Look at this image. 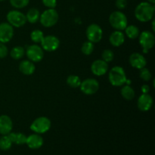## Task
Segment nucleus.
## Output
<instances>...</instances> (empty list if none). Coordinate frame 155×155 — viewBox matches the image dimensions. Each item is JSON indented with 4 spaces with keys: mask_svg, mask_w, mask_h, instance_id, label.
<instances>
[{
    "mask_svg": "<svg viewBox=\"0 0 155 155\" xmlns=\"http://www.w3.org/2000/svg\"><path fill=\"white\" fill-rule=\"evenodd\" d=\"M154 6L153 4L143 2L136 6L135 9V16L138 21L141 22H148L154 17Z\"/></svg>",
    "mask_w": 155,
    "mask_h": 155,
    "instance_id": "nucleus-1",
    "label": "nucleus"
},
{
    "mask_svg": "<svg viewBox=\"0 0 155 155\" xmlns=\"http://www.w3.org/2000/svg\"><path fill=\"white\" fill-rule=\"evenodd\" d=\"M108 79L110 84L114 86H121L127 82V78L125 71L123 68L115 66L110 71Z\"/></svg>",
    "mask_w": 155,
    "mask_h": 155,
    "instance_id": "nucleus-2",
    "label": "nucleus"
},
{
    "mask_svg": "<svg viewBox=\"0 0 155 155\" xmlns=\"http://www.w3.org/2000/svg\"><path fill=\"white\" fill-rule=\"evenodd\" d=\"M109 22L111 27L115 30L122 31L127 27L128 21L125 14L120 11H115L110 14L109 17Z\"/></svg>",
    "mask_w": 155,
    "mask_h": 155,
    "instance_id": "nucleus-3",
    "label": "nucleus"
},
{
    "mask_svg": "<svg viewBox=\"0 0 155 155\" xmlns=\"http://www.w3.org/2000/svg\"><path fill=\"white\" fill-rule=\"evenodd\" d=\"M58 13L54 8H48L40 15L39 21L45 27H51L55 25L58 21Z\"/></svg>",
    "mask_w": 155,
    "mask_h": 155,
    "instance_id": "nucleus-4",
    "label": "nucleus"
},
{
    "mask_svg": "<svg viewBox=\"0 0 155 155\" xmlns=\"http://www.w3.org/2000/svg\"><path fill=\"white\" fill-rule=\"evenodd\" d=\"M51 120L46 117H39L34 120L30 125V130L37 134H43L51 128Z\"/></svg>",
    "mask_w": 155,
    "mask_h": 155,
    "instance_id": "nucleus-5",
    "label": "nucleus"
},
{
    "mask_svg": "<svg viewBox=\"0 0 155 155\" xmlns=\"http://www.w3.org/2000/svg\"><path fill=\"white\" fill-rule=\"evenodd\" d=\"M7 21L8 24H10L12 27H21L27 22L26 15H24L22 12L17 10L10 11L7 14Z\"/></svg>",
    "mask_w": 155,
    "mask_h": 155,
    "instance_id": "nucleus-6",
    "label": "nucleus"
},
{
    "mask_svg": "<svg viewBox=\"0 0 155 155\" xmlns=\"http://www.w3.org/2000/svg\"><path fill=\"white\" fill-rule=\"evenodd\" d=\"M139 44L142 47L144 53H147L153 48L155 43L154 33L150 31H143L139 36Z\"/></svg>",
    "mask_w": 155,
    "mask_h": 155,
    "instance_id": "nucleus-7",
    "label": "nucleus"
},
{
    "mask_svg": "<svg viewBox=\"0 0 155 155\" xmlns=\"http://www.w3.org/2000/svg\"><path fill=\"white\" fill-rule=\"evenodd\" d=\"M86 37L88 41L97 43L101 40L103 36V31L101 27L96 24H92L86 29Z\"/></svg>",
    "mask_w": 155,
    "mask_h": 155,
    "instance_id": "nucleus-8",
    "label": "nucleus"
},
{
    "mask_svg": "<svg viewBox=\"0 0 155 155\" xmlns=\"http://www.w3.org/2000/svg\"><path fill=\"white\" fill-rule=\"evenodd\" d=\"M80 88V90L83 93L88 95H91L98 92V90L99 89V83L95 79L89 78L81 82Z\"/></svg>",
    "mask_w": 155,
    "mask_h": 155,
    "instance_id": "nucleus-9",
    "label": "nucleus"
},
{
    "mask_svg": "<svg viewBox=\"0 0 155 155\" xmlns=\"http://www.w3.org/2000/svg\"><path fill=\"white\" fill-rule=\"evenodd\" d=\"M26 55L32 62H39L44 57V51L42 47L37 45H31L27 47Z\"/></svg>",
    "mask_w": 155,
    "mask_h": 155,
    "instance_id": "nucleus-10",
    "label": "nucleus"
},
{
    "mask_svg": "<svg viewBox=\"0 0 155 155\" xmlns=\"http://www.w3.org/2000/svg\"><path fill=\"white\" fill-rule=\"evenodd\" d=\"M40 43L43 50L46 51H54L58 48L60 45V41L58 38L56 37L55 36L48 35V36H44L43 39Z\"/></svg>",
    "mask_w": 155,
    "mask_h": 155,
    "instance_id": "nucleus-11",
    "label": "nucleus"
},
{
    "mask_svg": "<svg viewBox=\"0 0 155 155\" xmlns=\"http://www.w3.org/2000/svg\"><path fill=\"white\" fill-rule=\"evenodd\" d=\"M13 36V27L8 23H1L0 24V42H2V43L8 42L12 39Z\"/></svg>",
    "mask_w": 155,
    "mask_h": 155,
    "instance_id": "nucleus-12",
    "label": "nucleus"
},
{
    "mask_svg": "<svg viewBox=\"0 0 155 155\" xmlns=\"http://www.w3.org/2000/svg\"><path fill=\"white\" fill-rule=\"evenodd\" d=\"M108 70L107 63L103 61L102 59H98L92 62L91 65V71L92 74L95 76H103L107 73Z\"/></svg>",
    "mask_w": 155,
    "mask_h": 155,
    "instance_id": "nucleus-13",
    "label": "nucleus"
},
{
    "mask_svg": "<svg viewBox=\"0 0 155 155\" xmlns=\"http://www.w3.org/2000/svg\"><path fill=\"white\" fill-rule=\"evenodd\" d=\"M153 105V98L149 94H143L139 96L137 101V106L142 111H148Z\"/></svg>",
    "mask_w": 155,
    "mask_h": 155,
    "instance_id": "nucleus-14",
    "label": "nucleus"
},
{
    "mask_svg": "<svg viewBox=\"0 0 155 155\" xmlns=\"http://www.w3.org/2000/svg\"><path fill=\"white\" fill-rule=\"evenodd\" d=\"M44 140L40 134L34 133V134L30 135L27 137L26 144L30 149H39L43 145Z\"/></svg>",
    "mask_w": 155,
    "mask_h": 155,
    "instance_id": "nucleus-15",
    "label": "nucleus"
},
{
    "mask_svg": "<svg viewBox=\"0 0 155 155\" xmlns=\"http://www.w3.org/2000/svg\"><path fill=\"white\" fill-rule=\"evenodd\" d=\"M130 64L132 67L136 68V69H142L145 68L146 66V59L144 57L143 54L138 52H134L130 56Z\"/></svg>",
    "mask_w": 155,
    "mask_h": 155,
    "instance_id": "nucleus-16",
    "label": "nucleus"
},
{
    "mask_svg": "<svg viewBox=\"0 0 155 155\" xmlns=\"http://www.w3.org/2000/svg\"><path fill=\"white\" fill-rule=\"evenodd\" d=\"M13 128V123L12 119L8 115L0 116V134L2 136L8 135L11 133Z\"/></svg>",
    "mask_w": 155,
    "mask_h": 155,
    "instance_id": "nucleus-17",
    "label": "nucleus"
},
{
    "mask_svg": "<svg viewBox=\"0 0 155 155\" xmlns=\"http://www.w3.org/2000/svg\"><path fill=\"white\" fill-rule=\"evenodd\" d=\"M109 41L113 46L119 47L125 42V36L120 30H116L110 34Z\"/></svg>",
    "mask_w": 155,
    "mask_h": 155,
    "instance_id": "nucleus-18",
    "label": "nucleus"
},
{
    "mask_svg": "<svg viewBox=\"0 0 155 155\" xmlns=\"http://www.w3.org/2000/svg\"><path fill=\"white\" fill-rule=\"evenodd\" d=\"M19 70L24 75H31L35 72L36 67L30 60H24L20 63Z\"/></svg>",
    "mask_w": 155,
    "mask_h": 155,
    "instance_id": "nucleus-19",
    "label": "nucleus"
},
{
    "mask_svg": "<svg viewBox=\"0 0 155 155\" xmlns=\"http://www.w3.org/2000/svg\"><path fill=\"white\" fill-rule=\"evenodd\" d=\"M10 140L12 141V143H15L16 145H21L26 144V141H27V137L24 133H9L7 135Z\"/></svg>",
    "mask_w": 155,
    "mask_h": 155,
    "instance_id": "nucleus-20",
    "label": "nucleus"
},
{
    "mask_svg": "<svg viewBox=\"0 0 155 155\" xmlns=\"http://www.w3.org/2000/svg\"><path fill=\"white\" fill-rule=\"evenodd\" d=\"M39 18H40V12L37 8H30L26 15L27 21H28L30 24L36 23L38 21H39Z\"/></svg>",
    "mask_w": 155,
    "mask_h": 155,
    "instance_id": "nucleus-21",
    "label": "nucleus"
},
{
    "mask_svg": "<svg viewBox=\"0 0 155 155\" xmlns=\"http://www.w3.org/2000/svg\"><path fill=\"white\" fill-rule=\"evenodd\" d=\"M121 95L126 100H132L135 97V91L129 85L124 86L121 89Z\"/></svg>",
    "mask_w": 155,
    "mask_h": 155,
    "instance_id": "nucleus-22",
    "label": "nucleus"
},
{
    "mask_svg": "<svg viewBox=\"0 0 155 155\" xmlns=\"http://www.w3.org/2000/svg\"><path fill=\"white\" fill-rule=\"evenodd\" d=\"M125 32L126 35L131 39H136L137 37H139V34H140L139 28L135 25H130L126 27Z\"/></svg>",
    "mask_w": 155,
    "mask_h": 155,
    "instance_id": "nucleus-23",
    "label": "nucleus"
},
{
    "mask_svg": "<svg viewBox=\"0 0 155 155\" xmlns=\"http://www.w3.org/2000/svg\"><path fill=\"white\" fill-rule=\"evenodd\" d=\"M25 54V51H24V48L21 46H15L11 50L10 55L15 60H19V59L22 58Z\"/></svg>",
    "mask_w": 155,
    "mask_h": 155,
    "instance_id": "nucleus-24",
    "label": "nucleus"
},
{
    "mask_svg": "<svg viewBox=\"0 0 155 155\" xmlns=\"http://www.w3.org/2000/svg\"><path fill=\"white\" fill-rule=\"evenodd\" d=\"M67 84L71 88H78L81 84V80L77 75H70L67 78Z\"/></svg>",
    "mask_w": 155,
    "mask_h": 155,
    "instance_id": "nucleus-25",
    "label": "nucleus"
},
{
    "mask_svg": "<svg viewBox=\"0 0 155 155\" xmlns=\"http://www.w3.org/2000/svg\"><path fill=\"white\" fill-rule=\"evenodd\" d=\"M12 144L13 143L7 135L0 138V149L2 150V151H8V150L12 148Z\"/></svg>",
    "mask_w": 155,
    "mask_h": 155,
    "instance_id": "nucleus-26",
    "label": "nucleus"
},
{
    "mask_svg": "<svg viewBox=\"0 0 155 155\" xmlns=\"http://www.w3.org/2000/svg\"><path fill=\"white\" fill-rule=\"evenodd\" d=\"M44 38V34L40 30H35L30 34V39L35 43H40Z\"/></svg>",
    "mask_w": 155,
    "mask_h": 155,
    "instance_id": "nucleus-27",
    "label": "nucleus"
},
{
    "mask_svg": "<svg viewBox=\"0 0 155 155\" xmlns=\"http://www.w3.org/2000/svg\"><path fill=\"white\" fill-rule=\"evenodd\" d=\"M81 51L86 55H89L94 51V43L90 41H86L82 45Z\"/></svg>",
    "mask_w": 155,
    "mask_h": 155,
    "instance_id": "nucleus-28",
    "label": "nucleus"
},
{
    "mask_svg": "<svg viewBox=\"0 0 155 155\" xmlns=\"http://www.w3.org/2000/svg\"><path fill=\"white\" fill-rule=\"evenodd\" d=\"M30 0H10V3L15 8H23L29 4Z\"/></svg>",
    "mask_w": 155,
    "mask_h": 155,
    "instance_id": "nucleus-29",
    "label": "nucleus"
},
{
    "mask_svg": "<svg viewBox=\"0 0 155 155\" xmlns=\"http://www.w3.org/2000/svg\"><path fill=\"white\" fill-rule=\"evenodd\" d=\"M139 77L144 81H149L152 77L151 73L150 72L148 68H143L140 69V72H139Z\"/></svg>",
    "mask_w": 155,
    "mask_h": 155,
    "instance_id": "nucleus-30",
    "label": "nucleus"
},
{
    "mask_svg": "<svg viewBox=\"0 0 155 155\" xmlns=\"http://www.w3.org/2000/svg\"><path fill=\"white\" fill-rule=\"evenodd\" d=\"M101 57H102L103 61H104L105 62L108 63V62L112 61L114 60V52L111 51V50L105 49L102 52Z\"/></svg>",
    "mask_w": 155,
    "mask_h": 155,
    "instance_id": "nucleus-31",
    "label": "nucleus"
},
{
    "mask_svg": "<svg viewBox=\"0 0 155 155\" xmlns=\"http://www.w3.org/2000/svg\"><path fill=\"white\" fill-rule=\"evenodd\" d=\"M8 54V49L5 43L0 42V58H4Z\"/></svg>",
    "mask_w": 155,
    "mask_h": 155,
    "instance_id": "nucleus-32",
    "label": "nucleus"
},
{
    "mask_svg": "<svg viewBox=\"0 0 155 155\" xmlns=\"http://www.w3.org/2000/svg\"><path fill=\"white\" fill-rule=\"evenodd\" d=\"M45 7L48 8H54L57 5V0H42Z\"/></svg>",
    "mask_w": 155,
    "mask_h": 155,
    "instance_id": "nucleus-33",
    "label": "nucleus"
},
{
    "mask_svg": "<svg viewBox=\"0 0 155 155\" xmlns=\"http://www.w3.org/2000/svg\"><path fill=\"white\" fill-rule=\"evenodd\" d=\"M127 5V0H116V7L120 10L124 9Z\"/></svg>",
    "mask_w": 155,
    "mask_h": 155,
    "instance_id": "nucleus-34",
    "label": "nucleus"
},
{
    "mask_svg": "<svg viewBox=\"0 0 155 155\" xmlns=\"http://www.w3.org/2000/svg\"><path fill=\"white\" fill-rule=\"evenodd\" d=\"M150 91V87L148 85H143L142 86V92L143 94H148Z\"/></svg>",
    "mask_w": 155,
    "mask_h": 155,
    "instance_id": "nucleus-35",
    "label": "nucleus"
},
{
    "mask_svg": "<svg viewBox=\"0 0 155 155\" xmlns=\"http://www.w3.org/2000/svg\"><path fill=\"white\" fill-rule=\"evenodd\" d=\"M154 23H155V21H154V20H153V21H152V30H153V31H155Z\"/></svg>",
    "mask_w": 155,
    "mask_h": 155,
    "instance_id": "nucleus-36",
    "label": "nucleus"
},
{
    "mask_svg": "<svg viewBox=\"0 0 155 155\" xmlns=\"http://www.w3.org/2000/svg\"><path fill=\"white\" fill-rule=\"evenodd\" d=\"M148 2L151 3V4H154L155 0H148Z\"/></svg>",
    "mask_w": 155,
    "mask_h": 155,
    "instance_id": "nucleus-37",
    "label": "nucleus"
},
{
    "mask_svg": "<svg viewBox=\"0 0 155 155\" xmlns=\"http://www.w3.org/2000/svg\"><path fill=\"white\" fill-rule=\"evenodd\" d=\"M0 1H4V0H0Z\"/></svg>",
    "mask_w": 155,
    "mask_h": 155,
    "instance_id": "nucleus-38",
    "label": "nucleus"
}]
</instances>
